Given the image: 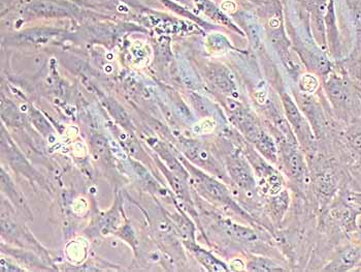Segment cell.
I'll return each mask as SVG.
<instances>
[{
    "instance_id": "obj_1",
    "label": "cell",
    "mask_w": 361,
    "mask_h": 272,
    "mask_svg": "<svg viewBox=\"0 0 361 272\" xmlns=\"http://www.w3.org/2000/svg\"><path fill=\"white\" fill-rule=\"evenodd\" d=\"M26 18H79L85 12L68 0H35L21 8Z\"/></svg>"
},
{
    "instance_id": "obj_2",
    "label": "cell",
    "mask_w": 361,
    "mask_h": 272,
    "mask_svg": "<svg viewBox=\"0 0 361 272\" xmlns=\"http://www.w3.org/2000/svg\"><path fill=\"white\" fill-rule=\"evenodd\" d=\"M231 177L243 189L253 191L256 187V179L252 173L250 167L242 158H235L229 164Z\"/></svg>"
},
{
    "instance_id": "obj_3",
    "label": "cell",
    "mask_w": 361,
    "mask_h": 272,
    "mask_svg": "<svg viewBox=\"0 0 361 272\" xmlns=\"http://www.w3.org/2000/svg\"><path fill=\"white\" fill-rule=\"evenodd\" d=\"M326 91L329 99L338 109H346L350 104V93L347 86L340 78L331 77L326 83Z\"/></svg>"
},
{
    "instance_id": "obj_4",
    "label": "cell",
    "mask_w": 361,
    "mask_h": 272,
    "mask_svg": "<svg viewBox=\"0 0 361 272\" xmlns=\"http://www.w3.org/2000/svg\"><path fill=\"white\" fill-rule=\"evenodd\" d=\"M195 4L196 8L204 13L209 19L214 20L217 23L222 24V25L227 26V28L233 29V30L240 32V29L236 28L235 24L233 23L231 19L223 13L222 10L217 8L215 4L211 0H191Z\"/></svg>"
},
{
    "instance_id": "obj_5",
    "label": "cell",
    "mask_w": 361,
    "mask_h": 272,
    "mask_svg": "<svg viewBox=\"0 0 361 272\" xmlns=\"http://www.w3.org/2000/svg\"><path fill=\"white\" fill-rule=\"evenodd\" d=\"M283 105H284L285 112H286L287 118L289 122L295 129L296 133L300 134V137L307 138V124L306 119L300 114L296 105L294 104L293 100L290 97L284 95L282 97Z\"/></svg>"
},
{
    "instance_id": "obj_6",
    "label": "cell",
    "mask_w": 361,
    "mask_h": 272,
    "mask_svg": "<svg viewBox=\"0 0 361 272\" xmlns=\"http://www.w3.org/2000/svg\"><path fill=\"white\" fill-rule=\"evenodd\" d=\"M195 180L198 186L202 187V189L208 194L209 197L215 200L223 201V202H231V198H229L226 189L219 182L200 173L195 175Z\"/></svg>"
},
{
    "instance_id": "obj_7",
    "label": "cell",
    "mask_w": 361,
    "mask_h": 272,
    "mask_svg": "<svg viewBox=\"0 0 361 272\" xmlns=\"http://www.w3.org/2000/svg\"><path fill=\"white\" fill-rule=\"evenodd\" d=\"M361 260V247H352L341 254L333 264L329 265L326 271H342L353 267L358 261Z\"/></svg>"
},
{
    "instance_id": "obj_8",
    "label": "cell",
    "mask_w": 361,
    "mask_h": 272,
    "mask_svg": "<svg viewBox=\"0 0 361 272\" xmlns=\"http://www.w3.org/2000/svg\"><path fill=\"white\" fill-rule=\"evenodd\" d=\"M224 226L227 233L235 237V240L250 244H256L258 242V235L253 230L240 226V225L233 224V223H226Z\"/></svg>"
},
{
    "instance_id": "obj_9",
    "label": "cell",
    "mask_w": 361,
    "mask_h": 272,
    "mask_svg": "<svg viewBox=\"0 0 361 272\" xmlns=\"http://www.w3.org/2000/svg\"><path fill=\"white\" fill-rule=\"evenodd\" d=\"M287 168L290 172L292 177L300 180L305 177L306 173V164L304 158L298 151H291L286 158Z\"/></svg>"
},
{
    "instance_id": "obj_10",
    "label": "cell",
    "mask_w": 361,
    "mask_h": 272,
    "mask_svg": "<svg viewBox=\"0 0 361 272\" xmlns=\"http://www.w3.org/2000/svg\"><path fill=\"white\" fill-rule=\"evenodd\" d=\"M255 144L258 151H259L267 160H271V162H277V147H276L273 139H271L269 136L262 133V135L259 136V138L256 140Z\"/></svg>"
},
{
    "instance_id": "obj_11",
    "label": "cell",
    "mask_w": 361,
    "mask_h": 272,
    "mask_svg": "<svg viewBox=\"0 0 361 272\" xmlns=\"http://www.w3.org/2000/svg\"><path fill=\"white\" fill-rule=\"evenodd\" d=\"M209 78L216 86L219 87L225 93H233V91H235V84L233 83L226 71L222 70V69H213L209 73Z\"/></svg>"
},
{
    "instance_id": "obj_12",
    "label": "cell",
    "mask_w": 361,
    "mask_h": 272,
    "mask_svg": "<svg viewBox=\"0 0 361 272\" xmlns=\"http://www.w3.org/2000/svg\"><path fill=\"white\" fill-rule=\"evenodd\" d=\"M191 249L195 252L196 257L202 262V264L204 265L209 271H227L226 266L219 260L213 257L211 254L197 249V247H193Z\"/></svg>"
},
{
    "instance_id": "obj_13",
    "label": "cell",
    "mask_w": 361,
    "mask_h": 272,
    "mask_svg": "<svg viewBox=\"0 0 361 272\" xmlns=\"http://www.w3.org/2000/svg\"><path fill=\"white\" fill-rule=\"evenodd\" d=\"M247 269L250 271L257 272H271V271H283L284 269L274 262V261L269 260L267 258H254L252 259L250 262L247 265Z\"/></svg>"
},
{
    "instance_id": "obj_14",
    "label": "cell",
    "mask_w": 361,
    "mask_h": 272,
    "mask_svg": "<svg viewBox=\"0 0 361 272\" xmlns=\"http://www.w3.org/2000/svg\"><path fill=\"white\" fill-rule=\"evenodd\" d=\"M185 153L190 160L198 164H208L211 162V155L207 149L202 148L197 144L187 143L184 147Z\"/></svg>"
},
{
    "instance_id": "obj_15",
    "label": "cell",
    "mask_w": 361,
    "mask_h": 272,
    "mask_svg": "<svg viewBox=\"0 0 361 272\" xmlns=\"http://www.w3.org/2000/svg\"><path fill=\"white\" fill-rule=\"evenodd\" d=\"M326 24L329 28V45H331L333 52H338V35L334 24V12L333 0L329 2V10H327Z\"/></svg>"
},
{
    "instance_id": "obj_16",
    "label": "cell",
    "mask_w": 361,
    "mask_h": 272,
    "mask_svg": "<svg viewBox=\"0 0 361 272\" xmlns=\"http://www.w3.org/2000/svg\"><path fill=\"white\" fill-rule=\"evenodd\" d=\"M344 204L349 206L356 215H361V193L360 191H350L344 197Z\"/></svg>"
},
{
    "instance_id": "obj_17",
    "label": "cell",
    "mask_w": 361,
    "mask_h": 272,
    "mask_svg": "<svg viewBox=\"0 0 361 272\" xmlns=\"http://www.w3.org/2000/svg\"><path fill=\"white\" fill-rule=\"evenodd\" d=\"M318 80L315 76L305 75L300 78V87L302 93H312L316 91L318 87Z\"/></svg>"
},
{
    "instance_id": "obj_18",
    "label": "cell",
    "mask_w": 361,
    "mask_h": 272,
    "mask_svg": "<svg viewBox=\"0 0 361 272\" xmlns=\"http://www.w3.org/2000/svg\"><path fill=\"white\" fill-rule=\"evenodd\" d=\"M208 43L215 49L216 52H221L222 50H226L229 47L228 41L225 39L219 33H214L213 35L209 37Z\"/></svg>"
},
{
    "instance_id": "obj_19",
    "label": "cell",
    "mask_w": 361,
    "mask_h": 272,
    "mask_svg": "<svg viewBox=\"0 0 361 272\" xmlns=\"http://www.w3.org/2000/svg\"><path fill=\"white\" fill-rule=\"evenodd\" d=\"M110 110L111 111V113H113V114L115 115V117L117 118V119L119 120L120 122H121V124H128V116H127L126 111H124L123 108H121V107H120L119 105H117L116 104V102H114V104L111 105V107H110Z\"/></svg>"
},
{
    "instance_id": "obj_20",
    "label": "cell",
    "mask_w": 361,
    "mask_h": 272,
    "mask_svg": "<svg viewBox=\"0 0 361 272\" xmlns=\"http://www.w3.org/2000/svg\"><path fill=\"white\" fill-rule=\"evenodd\" d=\"M352 148L361 155V133H356L350 138Z\"/></svg>"
},
{
    "instance_id": "obj_21",
    "label": "cell",
    "mask_w": 361,
    "mask_h": 272,
    "mask_svg": "<svg viewBox=\"0 0 361 272\" xmlns=\"http://www.w3.org/2000/svg\"><path fill=\"white\" fill-rule=\"evenodd\" d=\"M94 145L97 146V149L98 153H106V143L102 138H97V140H94Z\"/></svg>"
},
{
    "instance_id": "obj_22",
    "label": "cell",
    "mask_w": 361,
    "mask_h": 272,
    "mask_svg": "<svg viewBox=\"0 0 361 272\" xmlns=\"http://www.w3.org/2000/svg\"><path fill=\"white\" fill-rule=\"evenodd\" d=\"M176 1L180 2V4H187V1H189V0H176Z\"/></svg>"
},
{
    "instance_id": "obj_23",
    "label": "cell",
    "mask_w": 361,
    "mask_h": 272,
    "mask_svg": "<svg viewBox=\"0 0 361 272\" xmlns=\"http://www.w3.org/2000/svg\"><path fill=\"white\" fill-rule=\"evenodd\" d=\"M15 1V0H2V4H6V2H13Z\"/></svg>"
}]
</instances>
